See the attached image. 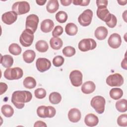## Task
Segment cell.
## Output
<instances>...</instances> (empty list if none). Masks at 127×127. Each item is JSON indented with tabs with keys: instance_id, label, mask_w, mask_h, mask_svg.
<instances>
[{
	"instance_id": "obj_45",
	"label": "cell",
	"mask_w": 127,
	"mask_h": 127,
	"mask_svg": "<svg viewBox=\"0 0 127 127\" xmlns=\"http://www.w3.org/2000/svg\"><path fill=\"white\" fill-rule=\"evenodd\" d=\"M62 4L64 6H68L72 2L71 0H60Z\"/></svg>"
},
{
	"instance_id": "obj_44",
	"label": "cell",
	"mask_w": 127,
	"mask_h": 127,
	"mask_svg": "<svg viewBox=\"0 0 127 127\" xmlns=\"http://www.w3.org/2000/svg\"><path fill=\"white\" fill-rule=\"evenodd\" d=\"M34 127H47V125L45 124V123H44L43 121H37V122H36L35 123Z\"/></svg>"
},
{
	"instance_id": "obj_16",
	"label": "cell",
	"mask_w": 127,
	"mask_h": 127,
	"mask_svg": "<svg viewBox=\"0 0 127 127\" xmlns=\"http://www.w3.org/2000/svg\"><path fill=\"white\" fill-rule=\"evenodd\" d=\"M84 123L88 127H94L98 125L99 119L95 115L90 113L86 115L84 118Z\"/></svg>"
},
{
	"instance_id": "obj_13",
	"label": "cell",
	"mask_w": 127,
	"mask_h": 127,
	"mask_svg": "<svg viewBox=\"0 0 127 127\" xmlns=\"http://www.w3.org/2000/svg\"><path fill=\"white\" fill-rule=\"evenodd\" d=\"M108 43L109 46L113 49H117L119 48L122 43L121 36L118 33H113L111 34L108 38Z\"/></svg>"
},
{
	"instance_id": "obj_19",
	"label": "cell",
	"mask_w": 127,
	"mask_h": 127,
	"mask_svg": "<svg viewBox=\"0 0 127 127\" xmlns=\"http://www.w3.org/2000/svg\"><path fill=\"white\" fill-rule=\"evenodd\" d=\"M108 30L104 26H99L96 28L94 32L95 37L99 40H103L107 36Z\"/></svg>"
},
{
	"instance_id": "obj_18",
	"label": "cell",
	"mask_w": 127,
	"mask_h": 127,
	"mask_svg": "<svg viewBox=\"0 0 127 127\" xmlns=\"http://www.w3.org/2000/svg\"><path fill=\"white\" fill-rule=\"evenodd\" d=\"M96 88L95 83L91 81H88L84 82L81 86L82 92L86 94H90L94 91Z\"/></svg>"
},
{
	"instance_id": "obj_38",
	"label": "cell",
	"mask_w": 127,
	"mask_h": 127,
	"mask_svg": "<svg viewBox=\"0 0 127 127\" xmlns=\"http://www.w3.org/2000/svg\"><path fill=\"white\" fill-rule=\"evenodd\" d=\"M117 23V19L116 17L113 14H111V16L110 20L106 22V25L110 28H113L115 27Z\"/></svg>"
},
{
	"instance_id": "obj_5",
	"label": "cell",
	"mask_w": 127,
	"mask_h": 127,
	"mask_svg": "<svg viewBox=\"0 0 127 127\" xmlns=\"http://www.w3.org/2000/svg\"><path fill=\"white\" fill-rule=\"evenodd\" d=\"M12 11L16 12L17 15H22L28 12L30 9L29 3L26 1H17L12 6Z\"/></svg>"
},
{
	"instance_id": "obj_32",
	"label": "cell",
	"mask_w": 127,
	"mask_h": 127,
	"mask_svg": "<svg viewBox=\"0 0 127 127\" xmlns=\"http://www.w3.org/2000/svg\"><path fill=\"white\" fill-rule=\"evenodd\" d=\"M67 13L64 11H60L58 12L55 16L57 21L61 23L65 22L67 19Z\"/></svg>"
},
{
	"instance_id": "obj_21",
	"label": "cell",
	"mask_w": 127,
	"mask_h": 127,
	"mask_svg": "<svg viewBox=\"0 0 127 127\" xmlns=\"http://www.w3.org/2000/svg\"><path fill=\"white\" fill-rule=\"evenodd\" d=\"M23 59L25 62L28 64L32 63L36 57L35 52L32 50H27L23 54Z\"/></svg>"
},
{
	"instance_id": "obj_17",
	"label": "cell",
	"mask_w": 127,
	"mask_h": 127,
	"mask_svg": "<svg viewBox=\"0 0 127 127\" xmlns=\"http://www.w3.org/2000/svg\"><path fill=\"white\" fill-rule=\"evenodd\" d=\"M54 27V23L53 20L50 19H45L41 23L40 28L42 32L48 33L52 31Z\"/></svg>"
},
{
	"instance_id": "obj_8",
	"label": "cell",
	"mask_w": 127,
	"mask_h": 127,
	"mask_svg": "<svg viewBox=\"0 0 127 127\" xmlns=\"http://www.w3.org/2000/svg\"><path fill=\"white\" fill-rule=\"evenodd\" d=\"M93 17V11L87 9L85 10L78 17V21L79 24L83 26L89 25L92 21Z\"/></svg>"
},
{
	"instance_id": "obj_2",
	"label": "cell",
	"mask_w": 127,
	"mask_h": 127,
	"mask_svg": "<svg viewBox=\"0 0 127 127\" xmlns=\"http://www.w3.org/2000/svg\"><path fill=\"white\" fill-rule=\"evenodd\" d=\"M23 74L22 69L19 67L7 68L4 71V77L9 80L21 78Z\"/></svg>"
},
{
	"instance_id": "obj_40",
	"label": "cell",
	"mask_w": 127,
	"mask_h": 127,
	"mask_svg": "<svg viewBox=\"0 0 127 127\" xmlns=\"http://www.w3.org/2000/svg\"><path fill=\"white\" fill-rule=\"evenodd\" d=\"M89 0H74L72 1L73 4L80 6H87L90 2Z\"/></svg>"
},
{
	"instance_id": "obj_25",
	"label": "cell",
	"mask_w": 127,
	"mask_h": 127,
	"mask_svg": "<svg viewBox=\"0 0 127 127\" xmlns=\"http://www.w3.org/2000/svg\"><path fill=\"white\" fill-rule=\"evenodd\" d=\"M110 96L114 100L120 99L123 95V91L120 88H113L110 91Z\"/></svg>"
},
{
	"instance_id": "obj_23",
	"label": "cell",
	"mask_w": 127,
	"mask_h": 127,
	"mask_svg": "<svg viewBox=\"0 0 127 127\" xmlns=\"http://www.w3.org/2000/svg\"><path fill=\"white\" fill-rule=\"evenodd\" d=\"M51 47L56 50L60 49L63 45V42L62 39L59 37H52L50 40Z\"/></svg>"
},
{
	"instance_id": "obj_30",
	"label": "cell",
	"mask_w": 127,
	"mask_h": 127,
	"mask_svg": "<svg viewBox=\"0 0 127 127\" xmlns=\"http://www.w3.org/2000/svg\"><path fill=\"white\" fill-rule=\"evenodd\" d=\"M127 100L123 99L119 100L116 103V108L118 111L120 112H126L127 110Z\"/></svg>"
},
{
	"instance_id": "obj_20",
	"label": "cell",
	"mask_w": 127,
	"mask_h": 127,
	"mask_svg": "<svg viewBox=\"0 0 127 127\" xmlns=\"http://www.w3.org/2000/svg\"><path fill=\"white\" fill-rule=\"evenodd\" d=\"M0 64L5 68H9L13 65V59L12 56L9 55H1Z\"/></svg>"
},
{
	"instance_id": "obj_33",
	"label": "cell",
	"mask_w": 127,
	"mask_h": 127,
	"mask_svg": "<svg viewBox=\"0 0 127 127\" xmlns=\"http://www.w3.org/2000/svg\"><path fill=\"white\" fill-rule=\"evenodd\" d=\"M63 54L64 56L67 57H71L75 54V49L70 46L65 47L62 50Z\"/></svg>"
},
{
	"instance_id": "obj_9",
	"label": "cell",
	"mask_w": 127,
	"mask_h": 127,
	"mask_svg": "<svg viewBox=\"0 0 127 127\" xmlns=\"http://www.w3.org/2000/svg\"><path fill=\"white\" fill-rule=\"evenodd\" d=\"M39 21L38 16L34 14L29 15L26 19V29H29L34 33L36 32Z\"/></svg>"
},
{
	"instance_id": "obj_46",
	"label": "cell",
	"mask_w": 127,
	"mask_h": 127,
	"mask_svg": "<svg viewBox=\"0 0 127 127\" xmlns=\"http://www.w3.org/2000/svg\"><path fill=\"white\" fill-rule=\"evenodd\" d=\"M121 66L122 67L125 69H127V60H126V56H125V57L124 59L122 61L121 63Z\"/></svg>"
},
{
	"instance_id": "obj_36",
	"label": "cell",
	"mask_w": 127,
	"mask_h": 127,
	"mask_svg": "<svg viewBox=\"0 0 127 127\" xmlns=\"http://www.w3.org/2000/svg\"><path fill=\"white\" fill-rule=\"evenodd\" d=\"M34 94L36 98L38 99H43L46 96V90L42 88H39L36 89L34 91Z\"/></svg>"
},
{
	"instance_id": "obj_29",
	"label": "cell",
	"mask_w": 127,
	"mask_h": 127,
	"mask_svg": "<svg viewBox=\"0 0 127 127\" xmlns=\"http://www.w3.org/2000/svg\"><path fill=\"white\" fill-rule=\"evenodd\" d=\"M50 102L53 104H58L62 100L61 95L57 92H53L51 93L49 97Z\"/></svg>"
},
{
	"instance_id": "obj_41",
	"label": "cell",
	"mask_w": 127,
	"mask_h": 127,
	"mask_svg": "<svg viewBox=\"0 0 127 127\" xmlns=\"http://www.w3.org/2000/svg\"><path fill=\"white\" fill-rule=\"evenodd\" d=\"M46 106H39L37 109V115L42 118H46L45 115V109Z\"/></svg>"
},
{
	"instance_id": "obj_35",
	"label": "cell",
	"mask_w": 127,
	"mask_h": 127,
	"mask_svg": "<svg viewBox=\"0 0 127 127\" xmlns=\"http://www.w3.org/2000/svg\"><path fill=\"white\" fill-rule=\"evenodd\" d=\"M117 123L119 126L127 127V115H121L117 119Z\"/></svg>"
},
{
	"instance_id": "obj_47",
	"label": "cell",
	"mask_w": 127,
	"mask_h": 127,
	"mask_svg": "<svg viewBox=\"0 0 127 127\" xmlns=\"http://www.w3.org/2000/svg\"><path fill=\"white\" fill-rule=\"evenodd\" d=\"M46 0H36V2L40 5H43L46 2Z\"/></svg>"
},
{
	"instance_id": "obj_48",
	"label": "cell",
	"mask_w": 127,
	"mask_h": 127,
	"mask_svg": "<svg viewBox=\"0 0 127 127\" xmlns=\"http://www.w3.org/2000/svg\"><path fill=\"white\" fill-rule=\"evenodd\" d=\"M118 2L119 3V4L122 5H125L126 4L127 1V0H118Z\"/></svg>"
},
{
	"instance_id": "obj_3",
	"label": "cell",
	"mask_w": 127,
	"mask_h": 127,
	"mask_svg": "<svg viewBox=\"0 0 127 127\" xmlns=\"http://www.w3.org/2000/svg\"><path fill=\"white\" fill-rule=\"evenodd\" d=\"M91 106L99 114H102L105 110V106L106 104L105 99L101 96H96L92 98L91 100Z\"/></svg>"
},
{
	"instance_id": "obj_42",
	"label": "cell",
	"mask_w": 127,
	"mask_h": 127,
	"mask_svg": "<svg viewBox=\"0 0 127 127\" xmlns=\"http://www.w3.org/2000/svg\"><path fill=\"white\" fill-rule=\"evenodd\" d=\"M0 95H2L3 93H5L6 90L7 89V85L6 84L3 82L0 83Z\"/></svg>"
},
{
	"instance_id": "obj_28",
	"label": "cell",
	"mask_w": 127,
	"mask_h": 127,
	"mask_svg": "<svg viewBox=\"0 0 127 127\" xmlns=\"http://www.w3.org/2000/svg\"><path fill=\"white\" fill-rule=\"evenodd\" d=\"M2 114L6 117H11L14 113V110L12 107L8 104L3 105L1 108Z\"/></svg>"
},
{
	"instance_id": "obj_12",
	"label": "cell",
	"mask_w": 127,
	"mask_h": 127,
	"mask_svg": "<svg viewBox=\"0 0 127 127\" xmlns=\"http://www.w3.org/2000/svg\"><path fill=\"white\" fill-rule=\"evenodd\" d=\"M17 18V14L13 11H9L4 13L1 16L2 22L7 24L11 25L16 21Z\"/></svg>"
},
{
	"instance_id": "obj_6",
	"label": "cell",
	"mask_w": 127,
	"mask_h": 127,
	"mask_svg": "<svg viewBox=\"0 0 127 127\" xmlns=\"http://www.w3.org/2000/svg\"><path fill=\"white\" fill-rule=\"evenodd\" d=\"M97 46L96 41L91 38L82 39L78 43V49L82 52H87L94 49Z\"/></svg>"
},
{
	"instance_id": "obj_34",
	"label": "cell",
	"mask_w": 127,
	"mask_h": 127,
	"mask_svg": "<svg viewBox=\"0 0 127 127\" xmlns=\"http://www.w3.org/2000/svg\"><path fill=\"white\" fill-rule=\"evenodd\" d=\"M56 111L54 107L49 106H46L45 110V115L46 118H53L56 115Z\"/></svg>"
},
{
	"instance_id": "obj_22",
	"label": "cell",
	"mask_w": 127,
	"mask_h": 127,
	"mask_svg": "<svg viewBox=\"0 0 127 127\" xmlns=\"http://www.w3.org/2000/svg\"><path fill=\"white\" fill-rule=\"evenodd\" d=\"M59 7V2L57 0H50L46 5V9L49 13H55Z\"/></svg>"
},
{
	"instance_id": "obj_37",
	"label": "cell",
	"mask_w": 127,
	"mask_h": 127,
	"mask_svg": "<svg viewBox=\"0 0 127 127\" xmlns=\"http://www.w3.org/2000/svg\"><path fill=\"white\" fill-rule=\"evenodd\" d=\"M64 61V58L61 56H57L54 57L53 60V64L56 67H59L62 66Z\"/></svg>"
},
{
	"instance_id": "obj_15",
	"label": "cell",
	"mask_w": 127,
	"mask_h": 127,
	"mask_svg": "<svg viewBox=\"0 0 127 127\" xmlns=\"http://www.w3.org/2000/svg\"><path fill=\"white\" fill-rule=\"evenodd\" d=\"M80 111L77 108L71 109L68 113V118L72 123H77L81 119Z\"/></svg>"
},
{
	"instance_id": "obj_14",
	"label": "cell",
	"mask_w": 127,
	"mask_h": 127,
	"mask_svg": "<svg viewBox=\"0 0 127 127\" xmlns=\"http://www.w3.org/2000/svg\"><path fill=\"white\" fill-rule=\"evenodd\" d=\"M97 16L102 21L105 22H108L111 16V13L107 8V6H100L98 7L96 12Z\"/></svg>"
},
{
	"instance_id": "obj_4",
	"label": "cell",
	"mask_w": 127,
	"mask_h": 127,
	"mask_svg": "<svg viewBox=\"0 0 127 127\" xmlns=\"http://www.w3.org/2000/svg\"><path fill=\"white\" fill-rule=\"evenodd\" d=\"M34 37V33L30 30L26 29L21 33L19 38V42L23 47H29L33 42Z\"/></svg>"
},
{
	"instance_id": "obj_31",
	"label": "cell",
	"mask_w": 127,
	"mask_h": 127,
	"mask_svg": "<svg viewBox=\"0 0 127 127\" xmlns=\"http://www.w3.org/2000/svg\"><path fill=\"white\" fill-rule=\"evenodd\" d=\"M8 51L12 55L17 56L21 53L22 49L17 44L12 43L9 45L8 47Z\"/></svg>"
},
{
	"instance_id": "obj_1",
	"label": "cell",
	"mask_w": 127,
	"mask_h": 127,
	"mask_svg": "<svg viewBox=\"0 0 127 127\" xmlns=\"http://www.w3.org/2000/svg\"><path fill=\"white\" fill-rule=\"evenodd\" d=\"M32 98L31 93L28 91H15L11 97V102L16 108L19 109H22L25 103L29 102Z\"/></svg>"
},
{
	"instance_id": "obj_24",
	"label": "cell",
	"mask_w": 127,
	"mask_h": 127,
	"mask_svg": "<svg viewBox=\"0 0 127 127\" xmlns=\"http://www.w3.org/2000/svg\"><path fill=\"white\" fill-rule=\"evenodd\" d=\"M65 31L67 35L69 36H74L77 34L78 28L73 23H68L65 26Z\"/></svg>"
},
{
	"instance_id": "obj_27",
	"label": "cell",
	"mask_w": 127,
	"mask_h": 127,
	"mask_svg": "<svg viewBox=\"0 0 127 127\" xmlns=\"http://www.w3.org/2000/svg\"><path fill=\"white\" fill-rule=\"evenodd\" d=\"M24 86L28 89H32L36 86V81L32 77H26L23 80Z\"/></svg>"
},
{
	"instance_id": "obj_7",
	"label": "cell",
	"mask_w": 127,
	"mask_h": 127,
	"mask_svg": "<svg viewBox=\"0 0 127 127\" xmlns=\"http://www.w3.org/2000/svg\"><path fill=\"white\" fill-rule=\"evenodd\" d=\"M106 83L111 87H119L124 83V78L121 74L116 73L109 75L106 79Z\"/></svg>"
},
{
	"instance_id": "obj_39",
	"label": "cell",
	"mask_w": 127,
	"mask_h": 127,
	"mask_svg": "<svg viewBox=\"0 0 127 127\" xmlns=\"http://www.w3.org/2000/svg\"><path fill=\"white\" fill-rule=\"evenodd\" d=\"M63 33V28L60 25L56 26L53 32H52V35L54 37H58V36L61 35Z\"/></svg>"
},
{
	"instance_id": "obj_26",
	"label": "cell",
	"mask_w": 127,
	"mask_h": 127,
	"mask_svg": "<svg viewBox=\"0 0 127 127\" xmlns=\"http://www.w3.org/2000/svg\"><path fill=\"white\" fill-rule=\"evenodd\" d=\"M36 49L39 52H46L49 49V46L46 41L44 40H39L35 44Z\"/></svg>"
},
{
	"instance_id": "obj_11",
	"label": "cell",
	"mask_w": 127,
	"mask_h": 127,
	"mask_svg": "<svg viewBox=\"0 0 127 127\" xmlns=\"http://www.w3.org/2000/svg\"><path fill=\"white\" fill-rule=\"evenodd\" d=\"M36 66L38 71L41 72H43L50 68L51 63L46 58H40L36 61Z\"/></svg>"
},
{
	"instance_id": "obj_43",
	"label": "cell",
	"mask_w": 127,
	"mask_h": 127,
	"mask_svg": "<svg viewBox=\"0 0 127 127\" xmlns=\"http://www.w3.org/2000/svg\"><path fill=\"white\" fill-rule=\"evenodd\" d=\"M96 4L98 7L100 6H107L108 5V1L105 0H96Z\"/></svg>"
},
{
	"instance_id": "obj_10",
	"label": "cell",
	"mask_w": 127,
	"mask_h": 127,
	"mask_svg": "<svg viewBox=\"0 0 127 127\" xmlns=\"http://www.w3.org/2000/svg\"><path fill=\"white\" fill-rule=\"evenodd\" d=\"M82 73L78 70H72L69 74V79L72 85L75 87H79L82 83Z\"/></svg>"
}]
</instances>
